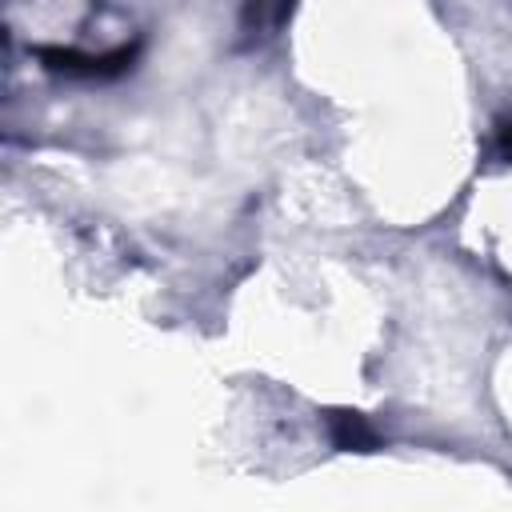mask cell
I'll return each instance as SVG.
<instances>
[{
    "label": "cell",
    "mask_w": 512,
    "mask_h": 512,
    "mask_svg": "<svg viewBox=\"0 0 512 512\" xmlns=\"http://www.w3.org/2000/svg\"><path fill=\"white\" fill-rule=\"evenodd\" d=\"M288 12H292V0H248V8H244V32L268 36V32H276L284 24Z\"/></svg>",
    "instance_id": "3"
},
{
    "label": "cell",
    "mask_w": 512,
    "mask_h": 512,
    "mask_svg": "<svg viewBox=\"0 0 512 512\" xmlns=\"http://www.w3.org/2000/svg\"><path fill=\"white\" fill-rule=\"evenodd\" d=\"M328 432H332V444L344 448V452H368L376 444V432L364 424L360 412H332L328 416Z\"/></svg>",
    "instance_id": "2"
},
{
    "label": "cell",
    "mask_w": 512,
    "mask_h": 512,
    "mask_svg": "<svg viewBox=\"0 0 512 512\" xmlns=\"http://www.w3.org/2000/svg\"><path fill=\"white\" fill-rule=\"evenodd\" d=\"M496 148H500L504 160H512V116L500 120V128H496Z\"/></svg>",
    "instance_id": "4"
},
{
    "label": "cell",
    "mask_w": 512,
    "mask_h": 512,
    "mask_svg": "<svg viewBox=\"0 0 512 512\" xmlns=\"http://www.w3.org/2000/svg\"><path fill=\"white\" fill-rule=\"evenodd\" d=\"M136 48H116V52H100V56H84L76 48H40V60L48 72H64V76H80V80H108L120 76L132 64Z\"/></svg>",
    "instance_id": "1"
}]
</instances>
